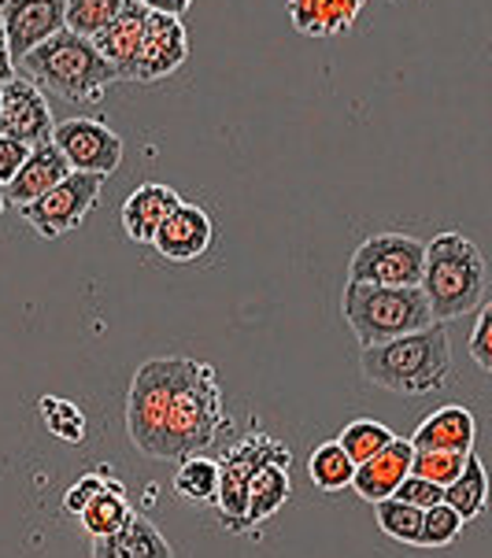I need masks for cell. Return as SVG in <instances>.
Returning a JSON list of instances; mask_svg holds the SVG:
<instances>
[{"instance_id": "obj_10", "label": "cell", "mask_w": 492, "mask_h": 558, "mask_svg": "<svg viewBox=\"0 0 492 558\" xmlns=\"http://www.w3.org/2000/svg\"><path fill=\"white\" fill-rule=\"evenodd\" d=\"M189 56V34L185 23L178 15L148 12L145 34H141L137 56L130 63L127 82H159L167 74H175Z\"/></svg>"}, {"instance_id": "obj_4", "label": "cell", "mask_w": 492, "mask_h": 558, "mask_svg": "<svg viewBox=\"0 0 492 558\" xmlns=\"http://www.w3.org/2000/svg\"><path fill=\"white\" fill-rule=\"evenodd\" d=\"M489 286L485 255L463 233H437L425 244V274L422 292L430 300V311L437 322L463 318L481 307Z\"/></svg>"}, {"instance_id": "obj_36", "label": "cell", "mask_w": 492, "mask_h": 558, "mask_svg": "<svg viewBox=\"0 0 492 558\" xmlns=\"http://www.w3.org/2000/svg\"><path fill=\"white\" fill-rule=\"evenodd\" d=\"M137 4H145L148 12H164V15H178V19H182L193 0H137Z\"/></svg>"}, {"instance_id": "obj_39", "label": "cell", "mask_w": 492, "mask_h": 558, "mask_svg": "<svg viewBox=\"0 0 492 558\" xmlns=\"http://www.w3.org/2000/svg\"><path fill=\"white\" fill-rule=\"evenodd\" d=\"M0 41H8V37H4V15H0Z\"/></svg>"}, {"instance_id": "obj_13", "label": "cell", "mask_w": 492, "mask_h": 558, "mask_svg": "<svg viewBox=\"0 0 492 558\" xmlns=\"http://www.w3.org/2000/svg\"><path fill=\"white\" fill-rule=\"evenodd\" d=\"M411 466H415V444L396 437L374 459L356 466V481H352L356 496L367 499V504H382V499L396 496V488L411 477Z\"/></svg>"}, {"instance_id": "obj_17", "label": "cell", "mask_w": 492, "mask_h": 558, "mask_svg": "<svg viewBox=\"0 0 492 558\" xmlns=\"http://www.w3.org/2000/svg\"><path fill=\"white\" fill-rule=\"evenodd\" d=\"M475 437H478V422L467 407L448 403L441 411H433L419 429H415V451H463L470 456L475 451Z\"/></svg>"}, {"instance_id": "obj_27", "label": "cell", "mask_w": 492, "mask_h": 558, "mask_svg": "<svg viewBox=\"0 0 492 558\" xmlns=\"http://www.w3.org/2000/svg\"><path fill=\"white\" fill-rule=\"evenodd\" d=\"M393 440H396V433L389 429V425H382L374 418L348 422L345 429H340V437H337V444L348 451V456H352L356 466H359V462H367V459H374L377 451H382L385 444H393Z\"/></svg>"}, {"instance_id": "obj_7", "label": "cell", "mask_w": 492, "mask_h": 558, "mask_svg": "<svg viewBox=\"0 0 492 558\" xmlns=\"http://www.w3.org/2000/svg\"><path fill=\"white\" fill-rule=\"evenodd\" d=\"M274 459L289 462V448L281 440H274L271 433H249V437L226 451L219 496H215V510H219V518H223V529H230V533H244V529H249L252 474L263 462H274Z\"/></svg>"}, {"instance_id": "obj_2", "label": "cell", "mask_w": 492, "mask_h": 558, "mask_svg": "<svg viewBox=\"0 0 492 558\" xmlns=\"http://www.w3.org/2000/svg\"><path fill=\"white\" fill-rule=\"evenodd\" d=\"M359 371L371 385L396 396H430L452 381V344L444 322L419 333L371 344L359 352Z\"/></svg>"}, {"instance_id": "obj_40", "label": "cell", "mask_w": 492, "mask_h": 558, "mask_svg": "<svg viewBox=\"0 0 492 558\" xmlns=\"http://www.w3.org/2000/svg\"><path fill=\"white\" fill-rule=\"evenodd\" d=\"M0 116H4V89H0Z\"/></svg>"}, {"instance_id": "obj_18", "label": "cell", "mask_w": 492, "mask_h": 558, "mask_svg": "<svg viewBox=\"0 0 492 558\" xmlns=\"http://www.w3.org/2000/svg\"><path fill=\"white\" fill-rule=\"evenodd\" d=\"M145 23H148V8L137 4V0H130V4L122 8L97 37H93V45L100 49V56L116 68L119 82H127L130 63H134L137 45H141V34H145Z\"/></svg>"}, {"instance_id": "obj_23", "label": "cell", "mask_w": 492, "mask_h": 558, "mask_svg": "<svg viewBox=\"0 0 492 558\" xmlns=\"http://www.w3.org/2000/svg\"><path fill=\"white\" fill-rule=\"evenodd\" d=\"M219 481H223V462L207 459L204 451L201 456H189L175 466V481H170V488H175L178 499H185V504H215V496H219Z\"/></svg>"}, {"instance_id": "obj_41", "label": "cell", "mask_w": 492, "mask_h": 558, "mask_svg": "<svg viewBox=\"0 0 492 558\" xmlns=\"http://www.w3.org/2000/svg\"><path fill=\"white\" fill-rule=\"evenodd\" d=\"M0 8H4V0H0Z\"/></svg>"}, {"instance_id": "obj_38", "label": "cell", "mask_w": 492, "mask_h": 558, "mask_svg": "<svg viewBox=\"0 0 492 558\" xmlns=\"http://www.w3.org/2000/svg\"><path fill=\"white\" fill-rule=\"evenodd\" d=\"M4 204H8V189L0 185V211H4Z\"/></svg>"}, {"instance_id": "obj_12", "label": "cell", "mask_w": 492, "mask_h": 558, "mask_svg": "<svg viewBox=\"0 0 492 558\" xmlns=\"http://www.w3.org/2000/svg\"><path fill=\"white\" fill-rule=\"evenodd\" d=\"M4 89V116H0V134L4 137H15L23 145H45L52 141L56 134V119H52V108L45 100V93L37 89L31 78H12Z\"/></svg>"}, {"instance_id": "obj_34", "label": "cell", "mask_w": 492, "mask_h": 558, "mask_svg": "<svg viewBox=\"0 0 492 558\" xmlns=\"http://www.w3.org/2000/svg\"><path fill=\"white\" fill-rule=\"evenodd\" d=\"M396 499H404V504H411L419 510H430V507L444 504V488L433 485V481L419 477V474H411L400 488H396Z\"/></svg>"}, {"instance_id": "obj_16", "label": "cell", "mask_w": 492, "mask_h": 558, "mask_svg": "<svg viewBox=\"0 0 492 558\" xmlns=\"http://www.w3.org/2000/svg\"><path fill=\"white\" fill-rule=\"evenodd\" d=\"M68 174H71V163H68V156L56 148V141L34 145L23 170H19V174L12 178V185H8V201H12L15 207L41 201V196L52 193V189L60 185Z\"/></svg>"}, {"instance_id": "obj_42", "label": "cell", "mask_w": 492, "mask_h": 558, "mask_svg": "<svg viewBox=\"0 0 492 558\" xmlns=\"http://www.w3.org/2000/svg\"><path fill=\"white\" fill-rule=\"evenodd\" d=\"M4 4H8V0H4Z\"/></svg>"}, {"instance_id": "obj_19", "label": "cell", "mask_w": 492, "mask_h": 558, "mask_svg": "<svg viewBox=\"0 0 492 558\" xmlns=\"http://www.w3.org/2000/svg\"><path fill=\"white\" fill-rule=\"evenodd\" d=\"M367 0H289L286 12L304 37H340L363 15Z\"/></svg>"}, {"instance_id": "obj_29", "label": "cell", "mask_w": 492, "mask_h": 558, "mask_svg": "<svg viewBox=\"0 0 492 558\" xmlns=\"http://www.w3.org/2000/svg\"><path fill=\"white\" fill-rule=\"evenodd\" d=\"M41 418L49 425L52 437L68 440V444H82L85 440V418L82 411L71 400H60V396H41Z\"/></svg>"}, {"instance_id": "obj_3", "label": "cell", "mask_w": 492, "mask_h": 558, "mask_svg": "<svg viewBox=\"0 0 492 558\" xmlns=\"http://www.w3.org/2000/svg\"><path fill=\"white\" fill-rule=\"evenodd\" d=\"M15 68L41 93H52V97L74 100V104L100 100L104 89H108L111 82H119L116 68L104 60L97 45L74 31H60L56 37H49V41L37 45L31 56H23Z\"/></svg>"}, {"instance_id": "obj_5", "label": "cell", "mask_w": 492, "mask_h": 558, "mask_svg": "<svg viewBox=\"0 0 492 558\" xmlns=\"http://www.w3.org/2000/svg\"><path fill=\"white\" fill-rule=\"evenodd\" d=\"M340 315L352 326L359 348L419 333V329H430L437 322L422 286L389 289V286H356V281H348L345 296H340Z\"/></svg>"}, {"instance_id": "obj_26", "label": "cell", "mask_w": 492, "mask_h": 558, "mask_svg": "<svg viewBox=\"0 0 492 558\" xmlns=\"http://www.w3.org/2000/svg\"><path fill=\"white\" fill-rule=\"evenodd\" d=\"M374 518H377V529H382L385 536H393L396 544H415L419 547V536H422V510L404 504V499H382V504H374Z\"/></svg>"}, {"instance_id": "obj_21", "label": "cell", "mask_w": 492, "mask_h": 558, "mask_svg": "<svg viewBox=\"0 0 492 558\" xmlns=\"http://www.w3.org/2000/svg\"><path fill=\"white\" fill-rule=\"evenodd\" d=\"M289 488H292L289 462H281V459L263 462V466L252 474V485H249V529L263 525L267 518L278 514V510L289 504Z\"/></svg>"}, {"instance_id": "obj_6", "label": "cell", "mask_w": 492, "mask_h": 558, "mask_svg": "<svg viewBox=\"0 0 492 558\" xmlns=\"http://www.w3.org/2000/svg\"><path fill=\"white\" fill-rule=\"evenodd\" d=\"M425 274V244L408 233H377L367 238L348 259V281L356 286H389L411 289L422 286Z\"/></svg>"}, {"instance_id": "obj_1", "label": "cell", "mask_w": 492, "mask_h": 558, "mask_svg": "<svg viewBox=\"0 0 492 558\" xmlns=\"http://www.w3.org/2000/svg\"><path fill=\"white\" fill-rule=\"evenodd\" d=\"M230 429L223 385L201 359H145L127 392V433L145 459L182 462Z\"/></svg>"}, {"instance_id": "obj_25", "label": "cell", "mask_w": 492, "mask_h": 558, "mask_svg": "<svg viewBox=\"0 0 492 558\" xmlns=\"http://www.w3.org/2000/svg\"><path fill=\"white\" fill-rule=\"evenodd\" d=\"M308 477L319 492H345V488H352V481H356V462L337 440L319 444L308 459Z\"/></svg>"}, {"instance_id": "obj_24", "label": "cell", "mask_w": 492, "mask_h": 558, "mask_svg": "<svg viewBox=\"0 0 492 558\" xmlns=\"http://www.w3.org/2000/svg\"><path fill=\"white\" fill-rule=\"evenodd\" d=\"M444 504L456 507L463 514V522H475V518L485 514L489 474H485V466H481V459L475 456V451H470V459H467V470H463V474L444 488Z\"/></svg>"}, {"instance_id": "obj_20", "label": "cell", "mask_w": 492, "mask_h": 558, "mask_svg": "<svg viewBox=\"0 0 492 558\" xmlns=\"http://www.w3.org/2000/svg\"><path fill=\"white\" fill-rule=\"evenodd\" d=\"M89 558H175V551H170L167 536L148 518L134 514L119 533L93 541Z\"/></svg>"}, {"instance_id": "obj_37", "label": "cell", "mask_w": 492, "mask_h": 558, "mask_svg": "<svg viewBox=\"0 0 492 558\" xmlns=\"http://www.w3.org/2000/svg\"><path fill=\"white\" fill-rule=\"evenodd\" d=\"M12 78H19L15 56H12V49H8V41H0V85H8Z\"/></svg>"}, {"instance_id": "obj_9", "label": "cell", "mask_w": 492, "mask_h": 558, "mask_svg": "<svg viewBox=\"0 0 492 558\" xmlns=\"http://www.w3.org/2000/svg\"><path fill=\"white\" fill-rule=\"evenodd\" d=\"M56 148L68 156L71 170H85V174H116L122 163V137L108 122L100 119H63L56 122Z\"/></svg>"}, {"instance_id": "obj_32", "label": "cell", "mask_w": 492, "mask_h": 558, "mask_svg": "<svg viewBox=\"0 0 492 558\" xmlns=\"http://www.w3.org/2000/svg\"><path fill=\"white\" fill-rule=\"evenodd\" d=\"M116 477L108 466H97V470H89V474H82L74 485L68 488V496H63V507L71 510V514H82L85 504H93V499L100 496L104 488H108V481Z\"/></svg>"}, {"instance_id": "obj_22", "label": "cell", "mask_w": 492, "mask_h": 558, "mask_svg": "<svg viewBox=\"0 0 492 558\" xmlns=\"http://www.w3.org/2000/svg\"><path fill=\"white\" fill-rule=\"evenodd\" d=\"M134 518V507H130V499H127V488H122V481L119 477H111L108 481V488L100 492L93 504H85V510L79 514V522L85 529V536L89 541H100V536H111V533H119L122 525Z\"/></svg>"}, {"instance_id": "obj_8", "label": "cell", "mask_w": 492, "mask_h": 558, "mask_svg": "<svg viewBox=\"0 0 492 558\" xmlns=\"http://www.w3.org/2000/svg\"><path fill=\"white\" fill-rule=\"evenodd\" d=\"M104 189V174H85V170H71L52 193H45L41 201L19 207L23 211V222L31 226L34 233H41L45 241H56L63 233L79 230L85 222V215L97 207Z\"/></svg>"}, {"instance_id": "obj_35", "label": "cell", "mask_w": 492, "mask_h": 558, "mask_svg": "<svg viewBox=\"0 0 492 558\" xmlns=\"http://www.w3.org/2000/svg\"><path fill=\"white\" fill-rule=\"evenodd\" d=\"M26 156H31V145H23V141L0 134V185H4V189L12 185V178L26 163Z\"/></svg>"}, {"instance_id": "obj_15", "label": "cell", "mask_w": 492, "mask_h": 558, "mask_svg": "<svg viewBox=\"0 0 492 558\" xmlns=\"http://www.w3.org/2000/svg\"><path fill=\"white\" fill-rule=\"evenodd\" d=\"M182 204H185V201H182V196H178L170 185L145 182V185H137L134 193L127 196V201H122L119 222H122V230H127V238H130V241L153 244V241H156V233H159V226H164Z\"/></svg>"}, {"instance_id": "obj_33", "label": "cell", "mask_w": 492, "mask_h": 558, "mask_svg": "<svg viewBox=\"0 0 492 558\" xmlns=\"http://www.w3.org/2000/svg\"><path fill=\"white\" fill-rule=\"evenodd\" d=\"M467 344H470V359H475L485 374H492V300L478 311Z\"/></svg>"}, {"instance_id": "obj_28", "label": "cell", "mask_w": 492, "mask_h": 558, "mask_svg": "<svg viewBox=\"0 0 492 558\" xmlns=\"http://www.w3.org/2000/svg\"><path fill=\"white\" fill-rule=\"evenodd\" d=\"M130 0H68V31L82 37H97Z\"/></svg>"}, {"instance_id": "obj_31", "label": "cell", "mask_w": 492, "mask_h": 558, "mask_svg": "<svg viewBox=\"0 0 492 558\" xmlns=\"http://www.w3.org/2000/svg\"><path fill=\"white\" fill-rule=\"evenodd\" d=\"M467 459L470 456H463V451H415L411 474H419L425 481H433V485L448 488L452 481L467 470Z\"/></svg>"}, {"instance_id": "obj_30", "label": "cell", "mask_w": 492, "mask_h": 558, "mask_svg": "<svg viewBox=\"0 0 492 558\" xmlns=\"http://www.w3.org/2000/svg\"><path fill=\"white\" fill-rule=\"evenodd\" d=\"M463 514L456 507L448 504H437L430 510H422V536H419V547H448L459 541L463 533Z\"/></svg>"}, {"instance_id": "obj_14", "label": "cell", "mask_w": 492, "mask_h": 558, "mask_svg": "<svg viewBox=\"0 0 492 558\" xmlns=\"http://www.w3.org/2000/svg\"><path fill=\"white\" fill-rule=\"evenodd\" d=\"M212 238H215L212 215L196 204H182L164 226H159L153 248L164 255L167 263H193L212 248Z\"/></svg>"}, {"instance_id": "obj_11", "label": "cell", "mask_w": 492, "mask_h": 558, "mask_svg": "<svg viewBox=\"0 0 492 558\" xmlns=\"http://www.w3.org/2000/svg\"><path fill=\"white\" fill-rule=\"evenodd\" d=\"M0 15H4V37L15 63L49 37L68 31V0H8Z\"/></svg>"}]
</instances>
